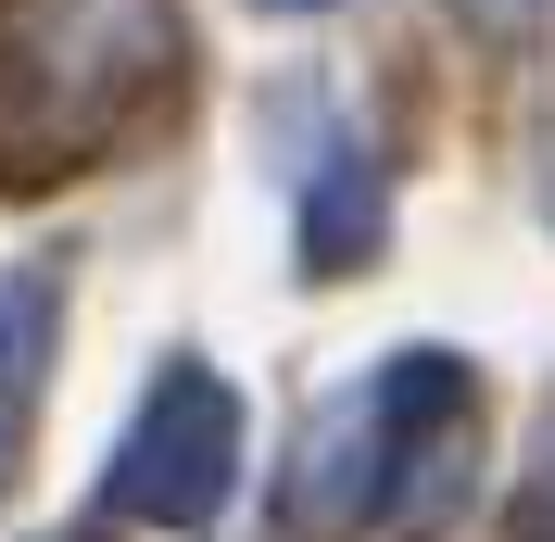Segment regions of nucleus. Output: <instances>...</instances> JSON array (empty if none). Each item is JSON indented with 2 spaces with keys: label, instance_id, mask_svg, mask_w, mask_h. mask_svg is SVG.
Segmentation results:
<instances>
[{
  "label": "nucleus",
  "instance_id": "1",
  "mask_svg": "<svg viewBox=\"0 0 555 542\" xmlns=\"http://www.w3.org/2000/svg\"><path fill=\"white\" fill-rule=\"evenodd\" d=\"M228 479H241V404H228L203 366H165V391L139 404L127 467H114V505L165 517V530H203V517L228 505Z\"/></svg>",
  "mask_w": 555,
  "mask_h": 542
},
{
  "label": "nucleus",
  "instance_id": "2",
  "mask_svg": "<svg viewBox=\"0 0 555 542\" xmlns=\"http://www.w3.org/2000/svg\"><path fill=\"white\" fill-rule=\"evenodd\" d=\"M38 328H51V291L0 278V479H13V441H26V404H38Z\"/></svg>",
  "mask_w": 555,
  "mask_h": 542
}]
</instances>
